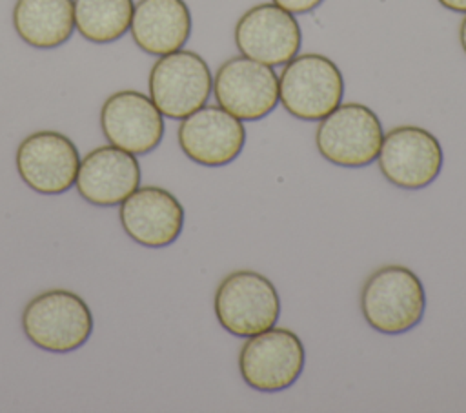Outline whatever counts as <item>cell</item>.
I'll return each instance as SVG.
<instances>
[{"label":"cell","instance_id":"21","mask_svg":"<svg viewBox=\"0 0 466 413\" xmlns=\"http://www.w3.org/2000/svg\"><path fill=\"white\" fill-rule=\"evenodd\" d=\"M459 40H461V47H462V51L466 55V16L462 18V22L459 25Z\"/></svg>","mask_w":466,"mask_h":413},{"label":"cell","instance_id":"17","mask_svg":"<svg viewBox=\"0 0 466 413\" xmlns=\"http://www.w3.org/2000/svg\"><path fill=\"white\" fill-rule=\"evenodd\" d=\"M16 35L36 49L66 44L75 31L73 0H16L13 7Z\"/></svg>","mask_w":466,"mask_h":413},{"label":"cell","instance_id":"3","mask_svg":"<svg viewBox=\"0 0 466 413\" xmlns=\"http://www.w3.org/2000/svg\"><path fill=\"white\" fill-rule=\"evenodd\" d=\"M342 98L344 76L339 65L320 53L293 56L279 75V102L299 120H322Z\"/></svg>","mask_w":466,"mask_h":413},{"label":"cell","instance_id":"5","mask_svg":"<svg viewBox=\"0 0 466 413\" xmlns=\"http://www.w3.org/2000/svg\"><path fill=\"white\" fill-rule=\"evenodd\" d=\"M384 138L377 113L359 102H346L319 120L315 146L333 166L366 167L377 160Z\"/></svg>","mask_w":466,"mask_h":413},{"label":"cell","instance_id":"1","mask_svg":"<svg viewBox=\"0 0 466 413\" xmlns=\"http://www.w3.org/2000/svg\"><path fill=\"white\" fill-rule=\"evenodd\" d=\"M426 291L406 266L388 264L375 269L360 289V313L366 324L384 335L413 329L424 317Z\"/></svg>","mask_w":466,"mask_h":413},{"label":"cell","instance_id":"19","mask_svg":"<svg viewBox=\"0 0 466 413\" xmlns=\"http://www.w3.org/2000/svg\"><path fill=\"white\" fill-rule=\"evenodd\" d=\"M324 0H273L279 7L289 11L291 15H306L313 9H317Z\"/></svg>","mask_w":466,"mask_h":413},{"label":"cell","instance_id":"6","mask_svg":"<svg viewBox=\"0 0 466 413\" xmlns=\"http://www.w3.org/2000/svg\"><path fill=\"white\" fill-rule=\"evenodd\" d=\"M304 344L288 327H269L248 337L238 353L242 380L257 391L277 393L291 388L302 375Z\"/></svg>","mask_w":466,"mask_h":413},{"label":"cell","instance_id":"4","mask_svg":"<svg viewBox=\"0 0 466 413\" xmlns=\"http://www.w3.org/2000/svg\"><path fill=\"white\" fill-rule=\"evenodd\" d=\"M213 309L218 324L235 337H253L273 327L280 317V297L258 271L237 269L217 286Z\"/></svg>","mask_w":466,"mask_h":413},{"label":"cell","instance_id":"14","mask_svg":"<svg viewBox=\"0 0 466 413\" xmlns=\"http://www.w3.org/2000/svg\"><path fill=\"white\" fill-rule=\"evenodd\" d=\"M126 235L146 247L173 244L184 227V207L178 198L158 186L137 187L118 209Z\"/></svg>","mask_w":466,"mask_h":413},{"label":"cell","instance_id":"11","mask_svg":"<svg viewBox=\"0 0 466 413\" xmlns=\"http://www.w3.org/2000/svg\"><path fill=\"white\" fill-rule=\"evenodd\" d=\"M233 36L240 55L271 67L288 64L302 45V31L295 15L277 4L249 7L237 20Z\"/></svg>","mask_w":466,"mask_h":413},{"label":"cell","instance_id":"2","mask_svg":"<svg viewBox=\"0 0 466 413\" xmlns=\"http://www.w3.org/2000/svg\"><path fill=\"white\" fill-rule=\"evenodd\" d=\"M22 329L36 348L51 353H69L91 337L93 313L76 293L47 289L25 304Z\"/></svg>","mask_w":466,"mask_h":413},{"label":"cell","instance_id":"9","mask_svg":"<svg viewBox=\"0 0 466 413\" xmlns=\"http://www.w3.org/2000/svg\"><path fill=\"white\" fill-rule=\"evenodd\" d=\"M379 171L395 187L422 189L441 173L444 151L435 135L419 126L390 129L377 156Z\"/></svg>","mask_w":466,"mask_h":413},{"label":"cell","instance_id":"15","mask_svg":"<svg viewBox=\"0 0 466 413\" xmlns=\"http://www.w3.org/2000/svg\"><path fill=\"white\" fill-rule=\"evenodd\" d=\"M140 186V164L133 153L115 146H100L80 158L75 187L95 206L122 204Z\"/></svg>","mask_w":466,"mask_h":413},{"label":"cell","instance_id":"13","mask_svg":"<svg viewBox=\"0 0 466 413\" xmlns=\"http://www.w3.org/2000/svg\"><path fill=\"white\" fill-rule=\"evenodd\" d=\"M100 127L111 146L133 155H147L162 142L164 115L144 93L122 89L102 104Z\"/></svg>","mask_w":466,"mask_h":413},{"label":"cell","instance_id":"20","mask_svg":"<svg viewBox=\"0 0 466 413\" xmlns=\"http://www.w3.org/2000/svg\"><path fill=\"white\" fill-rule=\"evenodd\" d=\"M437 2L453 13H466V0H437Z\"/></svg>","mask_w":466,"mask_h":413},{"label":"cell","instance_id":"12","mask_svg":"<svg viewBox=\"0 0 466 413\" xmlns=\"http://www.w3.org/2000/svg\"><path fill=\"white\" fill-rule=\"evenodd\" d=\"M177 138L182 153L195 164L222 167L240 156L246 127L220 106H202L182 118Z\"/></svg>","mask_w":466,"mask_h":413},{"label":"cell","instance_id":"8","mask_svg":"<svg viewBox=\"0 0 466 413\" xmlns=\"http://www.w3.org/2000/svg\"><path fill=\"white\" fill-rule=\"evenodd\" d=\"M217 106L242 122L268 116L279 104V75L271 65L244 55L231 56L213 76Z\"/></svg>","mask_w":466,"mask_h":413},{"label":"cell","instance_id":"18","mask_svg":"<svg viewBox=\"0 0 466 413\" xmlns=\"http://www.w3.org/2000/svg\"><path fill=\"white\" fill-rule=\"evenodd\" d=\"M133 11V0H75V29L93 44H109L129 31Z\"/></svg>","mask_w":466,"mask_h":413},{"label":"cell","instance_id":"10","mask_svg":"<svg viewBox=\"0 0 466 413\" xmlns=\"http://www.w3.org/2000/svg\"><path fill=\"white\" fill-rule=\"evenodd\" d=\"M16 171L25 186L40 195H60L76 182L80 155L76 146L58 131H36L16 149Z\"/></svg>","mask_w":466,"mask_h":413},{"label":"cell","instance_id":"16","mask_svg":"<svg viewBox=\"0 0 466 413\" xmlns=\"http://www.w3.org/2000/svg\"><path fill=\"white\" fill-rule=\"evenodd\" d=\"M129 29L144 53L162 56L189 40L191 13L184 0H138Z\"/></svg>","mask_w":466,"mask_h":413},{"label":"cell","instance_id":"7","mask_svg":"<svg viewBox=\"0 0 466 413\" xmlns=\"http://www.w3.org/2000/svg\"><path fill=\"white\" fill-rule=\"evenodd\" d=\"M147 87L149 98L164 116L182 120L206 106L213 76L198 53L178 49L158 56L149 71Z\"/></svg>","mask_w":466,"mask_h":413}]
</instances>
